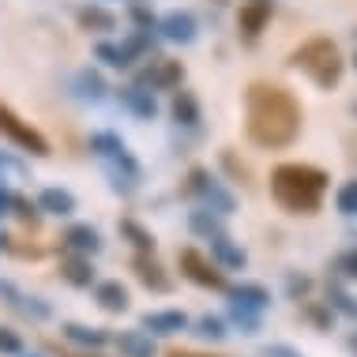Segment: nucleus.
Instances as JSON below:
<instances>
[{
    "instance_id": "nucleus-1",
    "label": "nucleus",
    "mask_w": 357,
    "mask_h": 357,
    "mask_svg": "<svg viewBox=\"0 0 357 357\" xmlns=\"http://www.w3.org/2000/svg\"><path fill=\"white\" fill-rule=\"evenodd\" d=\"M305 109L294 98V91H286L282 83L256 79L245 91V132L256 147L264 151H286L294 147L301 136Z\"/></svg>"
},
{
    "instance_id": "nucleus-2",
    "label": "nucleus",
    "mask_w": 357,
    "mask_h": 357,
    "mask_svg": "<svg viewBox=\"0 0 357 357\" xmlns=\"http://www.w3.org/2000/svg\"><path fill=\"white\" fill-rule=\"evenodd\" d=\"M327 188H331V177L308 162H282L271 169V196L289 215H316L324 207Z\"/></svg>"
},
{
    "instance_id": "nucleus-3",
    "label": "nucleus",
    "mask_w": 357,
    "mask_h": 357,
    "mask_svg": "<svg viewBox=\"0 0 357 357\" xmlns=\"http://www.w3.org/2000/svg\"><path fill=\"white\" fill-rule=\"evenodd\" d=\"M289 64H294L301 75H308L320 91H335V86L342 83V72H346V56L339 50V42L335 38H308L301 42L294 53H289Z\"/></svg>"
},
{
    "instance_id": "nucleus-4",
    "label": "nucleus",
    "mask_w": 357,
    "mask_h": 357,
    "mask_svg": "<svg viewBox=\"0 0 357 357\" xmlns=\"http://www.w3.org/2000/svg\"><path fill=\"white\" fill-rule=\"evenodd\" d=\"M0 139L12 143V147L23 151V154H34V158H50L53 154L50 139H45L23 113H15L8 102H0Z\"/></svg>"
},
{
    "instance_id": "nucleus-5",
    "label": "nucleus",
    "mask_w": 357,
    "mask_h": 357,
    "mask_svg": "<svg viewBox=\"0 0 357 357\" xmlns=\"http://www.w3.org/2000/svg\"><path fill=\"white\" fill-rule=\"evenodd\" d=\"M177 264H181V271H185L188 282L226 294V286H229V282H226V271H222V267H218L211 256L199 252V248H181V252H177Z\"/></svg>"
},
{
    "instance_id": "nucleus-6",
    "label": "nucleus",
    "mask_w": 357,
    "mask_h": 357,
    "mask_svg": "<svg viewBox=\"0 0 357 357\" xmlns=\"http://www.w3.org/2000/svg\"><path fill=\"white\" fill-rule=\"evenodd\" d=\"M271 12H275V0H245L241 12H237L241 38H245V42H259V34L271 23Z\"/></svg>"
},
{
    "instance_id": "nucleus-7",
    "label": "nucleus",
    "mask_w": 357,
    "mask_h": 357,
    "mask_svg": "<svg viewBox=\"0 0 357 357\" xmlns=\"http://www.w3.org/2000/svg\"><path fill=\"white\" fill-rule=\"evenodd\" d=\"M61 339L72 342L75 350H83V354H98V350H105V346L113 342V335L105 331V327H91V324L68 320V324H61Z\"/></svg>"
},
{
    "instance_id": "nucleus-8",
    "label": "nucleus",
    "mask_w": 357,
    "mask_h": 357,
    "mask_svg": "<svg viewBox=\"0 0 357 357\" xmlns=\"http://www.w3.org/2000/svg\"><path fill=\"white\" fill-rule=\"evenodd\" d=\"M185 83V64L173 56H154L151 68H143V86L151 91H177Z\"/></svg>"
},
{
    "instance_id": "nucleus-9",
    "label": "nucleus",
    "mask_w": 357,
    "mask_h": 357,
    "mask_svg": "<svg viewBox=\"0 0 357 357\" xmlns=\"http://www.w3.org/2000/svg\"><path fill=\"white\" fill-rule=\"evenodd\" d=\"M132 275L139 286H147L151 294H173V278L162 271V264L154 259V252H136L132 256Z\"/></svg>"
},
{
    "instance_id": "nucleus-10",
    "label": "nucleus",
    "mask_w": 357,
    "mask_h": 357,
    "mask_svg": "<svg viewBox=\"0 0 357 357\" xmlns=\"http://www.w3.org/2000/svg\"><path fill=\"white\" fill-rule=\"evenodd\" d=\"M61 248L72 256H98L102 252V234L91 226V222H72L61 234Z\"/></svg>"
},
{
    "instance_id": "nucleus-11",
    "label": "nucleus",
    "mask_w": 357,
    "mask_h": 357,
    "mask_svg": "<svg viewBox=\"0 0 357 357\" xmlns=\"http://www.w3.org/2000/svg\"><path fill=\"white\" fill-rule=\"evenodd\" d=\"M166 42H177V45H192L199 34V19L192 12H166L158 19V26H154Z\"/></svg>"
},
{
    "instance_id": "nucleus-12",
    "label": "nucleus",
    "mask_w": 357,
    "mask_h": 357,
    "mask_svg": "<svg viewBox=\"0 0 357 357\" xmlns=\"http://www.w3.org/2000/svg\"><path fill=\"white\" fill-rule=\"evenodd\" d=\"M226 297H229V308H237V312H252V316H259L267 305H271V294H267V286H259V282L226 286Z\"/></svg>"
},
{
    "instance_id": "nucleus-13",
    "label": "nucleus",
    "mask_w": 357,
    "mask_h": 357,
    "mask_svg": "<svg viewBox=\"0 0 357 357\" xmlns=\"http://www.w3.org/2000/svg\"><path fill=\"white\" fill-rule=\"evenodd\" d=\"M91 294H94V305H98L102 312H109V316L128 312V305H132L128 286H124L121 278H102V282L91 286Z\"/></svg>"
},
{
    "instance_id": "nucleus-14",
    "label": "nucleus",
    "mask_w": 357,
    "mask_h": 357,
    "mask_svg": "<svg viewBox=\"0 0 357 357\" xmlns=\"http://www.w3.org/2000/svg\"><path fill=\"white\" fill-rule=\"evenodd\" d=\"M139 327L143 331H151V335H181V331H188V316L181 312V308H154V312H143L139 316Z\"/></svg>"
},
{
    "instance_id": "nucleus-15",
    "label": "nucleus",
    "mask_w": 357,
    "mask_h": 357,
    "mask_svg": "<svg viewBox=\"0 0 357 357\" xmlns=\"http://www.w3.org/2000/svg\"><path fill=\"white\" fill-rule=\"evenodd\" d=\"M75 23H79L83 34H109L117 31V15L102 4H79L75 8Z\"/></svg>"
},
{
    "instance_id": "nucleus-16",
    "label": "nucleus",
    "mask_w": 357,
    "mask_h": 357,
    "mask_svg": "<svg viewBox=\"0 0 357 357\" xmlns=\"http://www.w3.org/2000/svg\"><path fill=\"white\" fill-rule=\"evenodd\" d=\"M211 259H215V264L222 267V271H245V267H248L245 248L234 245V237H229V234L211 237Z\"/></svg>"
},
{
    "instance_id": "nucleus-17",
    "label": "nucleus",
    "mask_w": 357,
    "mask_h": 357,
    "mask_svg": "<svg viewBox=\"0 0 357 357\" xmlns=\"http://www.w3.org/2000/svg\"><path fill=\"white\" fill-rule=\"evenodd\" d=\"M61 278L68 286L75 289H91L94 282H98V271H94V264H91V256H64L61 259Z\"/></svg>"
},
{
    "instance_id": "nucleus-18",
    "label": "nucleus",
    "mask_w": 357,
    "mask_h": 357,
    "mask_svg": "<svg viewBox=\"0 0 357 357\" xmlns=\"http://www.w3.org/2000/svg\"><path fill=\"white\" fill-rule=\"evenodd\" d=\"M113 346L121 350V357H158V346H154V335L136 327V331H121Z\"/></svg>"
},
{
    "instance_id": "nucleus-19",
    "label": "nucleus",
    "mask_w": 357,
    "mask_h": 357,
    "mask_svg": "<svg viewBox=\"0 0 357 357\" xmlns=\"http://www.w3.org/2000/svg\"><path fill=\"white\" fill-rule=\"evenodd\" d=\"M34 204H38V211H42V215L68 218L72 211H75V196H72L68 188H56V185H53V188H42V192H38Z\"/></svg>"
},
{
    "instance_id": "nucleus-20",
    "label": "nucleus",
    "mask_w": 357,
    "mask_h": 357,
    "mask_svg": "<svg viewBox=\"0 0 357 357\" xmlns=\"http://www.w3.org/2000/svg\"><path fill=\"white\" fill-rule=\"evenodd\" d=\"M94 56H98L105 68H132L136 64V53H132L128 42H98L94 45Z\"/></svg>"
},
{
    "instance_id": "nucleus-21",
    "label": "nucleus",
    "mask_w": 357,
    "mask_h": 357,
    "mask_svg": "<svg viewBox=\"0 0 357 357\" xmlns=\"http://www.w3.org/2000/svg\"><path fill=\"white\" fill-rule=\"evenodd\" d=\"M121 102L132 109V117L139 121H154V113H158V105H154V94L147 86H124L121 91Z\"/></svg>"
},
{
    "instance_id": "nucleus-22",
    "label": "nucleus",
    "mask_w": 357,
    "mask_h": 357,
    "mask_svg": "<svg viewBox=\"0 0 357 357\" xmlns=\"http://www.w3.org/2000/svg\"><path fill=\"white\" fill-rule=\"evenodd\" d=\"M117 234L128 241V245L136 248V252H154V245H158L151 229L143 226V222H136V218H121V222H117Z\"/></svg>"
},
{
    "instance_id": "nucleus-23",
    "label": "nucleus",
    "mask_w": 357,
    "mask_h": 357,
    "mask_svg": "<svg viewBox=\"0 0 357 357\" xmlns=\"http://www.w3.org/2000/svg\"><path fill=\"white\" fill-rule=\"evenodd\" d=\"M173 121L185 124V128H196L199 124V102L192 91H181V86L173 91Z\"/></svg>"
},
{
    "instance_id": "nucleus-24",
    "label": "nucleus",
    "mask_w": 357,
    "mask_h": 357,
    "mask_svg": "<svg viewBox=\"0 0 357 357\" xmlns=\"http://www.w3.org/2000/svg\"><path fill=\"white\" fill-rule=\"evenodd\" d=\"M199 199H204V207H207V211H215V215H222V218L234 215V211H237V199L229 196V192L222 188L215 177H211V185H207L204 192H199Z\"/></svg>"
},
{
    "instance_id": "nucleus-25",
    "label": "nucleus",
    "mask_w": 357,
    "mask_h": 357,
    "mask_svg": "<svg viewBox=\"0 0 357 357\" xmlns=\"http://www.w3.org/2000/svg\"><path fill=\"white\" fill-rule=\"evenodd\" d=\"M188 229H192L196 237H204V241L226 234V229H222V215H215V211H207V207L192 211V215H188Z\"/></svg>"
},
{
    "instance_id": "nucleus-26",
    "label": "nucleus",
    "mask_w": 357,
    "mask_h": 357,
    "mask_svg": "<svg viewBox=\"0 0 357 357\" xmlns=\"http://www.w3.org/2000/svg\"><path fill=\"white\" fill-rule=\"evenodd\" d=\"M105 91H109V86H105V79H102L98 72L83 68L79 75H75V94H79V98H86V102H102Z\"/></svg>"
},
{
    "instance_id": "nucleus-27",
    "label": "nucleus",
    "mask_w": 357,
    "mask_h": 357,
    "mask_svg": "<svg viewBox=\"0 0 357 357\" xmlns=\"http://www.w3.org/2000/svg\"><path fill=\"white\" fill-rule=\"evenodd\" d=\"M327 305H331L335 312H342V316H350V320H357V297H350L346 289L327 286Z\"/></svg>"
},
{
    "instance_id": "nucleus-28",
    "label": "nucleus",
    "mask_w": 357,
    "mask_h": 357,
    "mask_svg": "<svg viewBox=\"0 0 357 357\" xmlns=\"http://www.w3.org/2000/svg\"><path fill=\"white\" fill-rule=\"evenodd\" d=\"M335 207L346 218H357V181H346V185L335 192Z\"/></svg>"
},
{
    "instance_id": "nucleus-29",
    "label": "nucleus",
    "mask_w": 357,
    "mask_h": 357,
    "mask_svg": "<svg viewBox=\"0 0 357 357\" xmlns=\"http://www.w3.org/2000/svg\"><path fill=\"white\" fill-rule=\"evenodd\" d=\"M196 335H204V339H211V342H222L226 339V320L222 316H199L196 320Z\"/></svg>"
},
{
    "instance_id": "nucleus-30",
    "label": "nucleus",
    "mask_w": 357,
    "mask_h": 357,
    "mask_svg": "<svg viewBox=\"0 0 357 357\" xmlns=\"http://www.w3.org/2000/svg\"><path fill=\"white\" fill-rule=\"evenodd\" d=\"M305 316L312 320L316 331H331V324H335V308H331V305H308Z\"/></svg>"
},
{
    "instance_id": "nucleus-31",
    "label": "nucleus",
    "mask_w": 357,
    "mask_h": 357,
    "mask_svg": "<svg viewBox=\"0 0 357 357\" xmlns=\"http://www.w3.org/2000/svg\"><path fill=\"white\" fill-rule=\"evenodd\" d=\"M308 289H312V278H308V275H297V271L286 275V294H289V301H305Z\"/></svg>"
},
{
    "instance_id": "nucleus-32",
    "label": "nucleus",
    "mask_w": 357,
    "mask_h": 357,
    "mask_svg": "<svg viewBox=\"0 0 357 357\" xmlns=\"http://www.w3.org/2000/svg\"><path fill=\"white\" fill-rule=\"evenodd\" d=\"M335 271H339L342 278H350V282H357V245L335 256Z\"/></svg>"
},
{
    "instance_id": "nucleus-33",
    "label": "nucleus",
    "mask_w": 357,
    "mask_h": 357,
    "mask_svg": "<svg viewBox=\"0 0 357 357\" xmlns=\"http://www.w3.org/2000/svg\"><path fill=\"white\" fill-rule=\"evenodd\" d=\"M0 354H8V357L23 354V339H19V331H12V327H0Z\"/></svg>"
},
{
    "instance_id": "nucleus-34",
    "label": "nucleus",
    "mask_w": 357,
    "mask_h": 357,
    "mask_svg": "<svg viewBox=\"0 0 357 357\" xmlns=\"http://www.w3.org/2000/svg\"><path fill=\"white\" fill-rule=\"evenodd\" d=\"M132 23H136V31H154L158 19H154V12H147L139 0H132Z\"/></svg>"
},
{
    "instance_id": "nucleus-35",
    "label": "nucleus",
    "mask_w": 357,
    "mask_h": 357,
    "mask_svg": "<svg viewBox=\"0 0 357 357\" xmlns=\"http://www.w3.org/2000/svg\"><path fill=\"white\" fill-rule=\"evenodd\" d=\"M12 211H15L23 222H31V226L38 222V215H42V211H38V204H31V199H23V196H12Z\"/></svg>"
},
{
    "instance_id": "nucleus-36",
    "label": "nucleus",
    "mask_w": 357,
    "mask_h": 357,
    "mask_svg": "<svg viewBox=\"0 0 357 357\" xmlns=\"http://www.w3.org/2000/svg\"><path fill=\"white\" fill-rule=\"evenodd\" d=\"M0 301H4L8 308H19V305H23V289H15V282L0 278Z\"/></svg>"
},
{
    "instance_id": "nucleus-37",
    "label": "nucleus",
    "mask_w": 357,
    "mask_h": 357,
    "mask_svg": "<svg viewBox=\"0 0 357 357\" xmlns=\"http://www.w3.org/2000/svg\"><path fill=\"white\" fill-rule=\"evenodd\" d=\"M229 316H234V324H237L245 335H256V331H259V316H252V312H237V308H229Z\"/></svg>"
},
{
    "instance_id": "nucleus-38",
    "label": "nucleus",
    "mask_w": 357,
    "mask_h": 357,
    "mask_svg": "<svg viewBox=\"0 0 357 357\" xmlns=\"http://www.w3.org/2000/svg\"><path fill=\"white\" fill-rule=\"evenodd\" d=\"M264 357H301V354H297L294 346H267Z\"/></svg>"
},
{
    "instance_id": "nucleus-39",
    "label": "nucleus",
    "mask_w": 357,
    "mask_h": 357,
    "mask_svg": "<svg viewBox=\"0 0 357 357\" xmlns=\"http://www.w3.org/2000/svg\"><path fill=\"white\" fill-rule=\"evenodd\" d=\"M0 169H19V162H12V158H4V154H0Z\"/></svg>"
},
{
    "instance_id": "nucleus-40",
    "label": "nucleus",
    "mask_w": 357,
    "mask_h": 357,
    "mask_svg": "<svg viewBox=\"0 0 357 357\" xmlns=\"http://www.w3.org/2000/svg\"><path fill=\"white\" fill-rule=\"evenodd\" d=\"M350 350H354V354H357V331H354V335H350Z\"/></svg>"
},
{
    "instance_id": "nucleus-41",
    "label": "nucleus",
    "mask_w": 357,
    "mask_h": 357,
    "mask_svg": "<svg viewBox=\"0 0 357 357\" xmlns=\"http://www.w3.org/2000/svg\"><path fill=\"white\" fill-rule=\"evenodd\" d=\"M166 357H188V354H181V350H169Z\"/></svg>"
},
{
    "instance_id": "nucleus-42",
    "label": "nucleus",
    "mask_w": 357,
    "mask_h": 357,
    "mask_svg": "<svg viewBox=\"0 0 357 357\" xmlns=\"http://www.w3.org/2000/svg\"><path fill=\"white\" fill-rule=\"evenodd\" d=\"M188 357H215V354H188Z\"/></svg>"
},
{
    "instance_id": "nucleus-43",
    "label": "nucleus",
    "mask_w": 357,
    "mask_h": 357,
    "mask_svg": "<svg viewBox=\"0 0 357 357\" xmlns=\"http://www.w3.org/2000/svg\"><path fill=\"white\" fill-rule=\"evenodd\" d=\"M19 357H38V354H19Z\"/></svg>"
},
{
    "instance_id": "nucleus-44",
    "label": "nucleus",
    "mask_w": 357,
    "mask_h": 357,
    "mask_svg": "<svg viewBox=\"0 0 357 357\" xmlns=\"http://www.w3.org/2000/svg\"><path fill=\"white\" fill-rule=\"evenodd\" d=\"M83 357H98V354H83Z\"/></svg>"
},
{
    "instance_id": "nucleus-45",
    "label": "nucleus",
    "mask_w": 357,
    "mask_h": 357,
    "mask_svg": "<svg viewBox=\"0 0 357 357\" xmlns=\"http://www.w3.org/2000/svg\"><path fill=\"white\" fill-rule=\"evenodd\" d=\"M354 68H357V56H354Z\"/></svg>"
},
{
    "instance_id": "nucleus-46",
    "label": "nucleus",
    "mask_w": 357,
    "mask_h": 357,
    "mask_svg": "<svg viewBox=\"0 0 357 357\" xmlns=\"http://www.w3.org/2000/svg\"><path fill=\"white\" fill-rule=\"evenodd\" d=\"M354 113H357V105H354Z\"/></svg>"
}]
</instances>
